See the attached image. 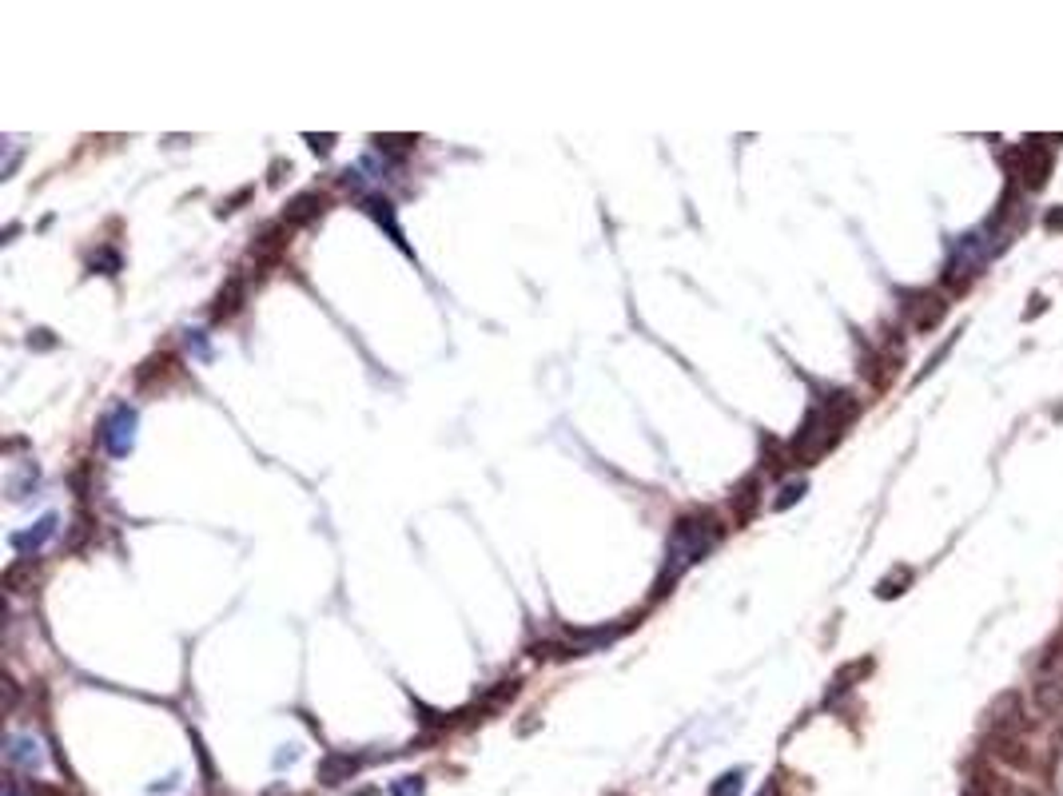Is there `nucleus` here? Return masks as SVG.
Wrapping results in <instances>:
<instances>
[{"instance_id":"1","label":"nucleus","mask_w":1063,"mask_h":796,"mask_svg":"<svg viewBox=\"0 0 1063 796\" xmlns=\"http://www.w3.org/2000/svg\"><path fill=\"white\" fill-rule=\"evenodd\" d=\"M717 538H721V526H717V518L709 510L685 513V518L674 526V542H669V558H674V566H666V573H661L657 593H666V581L674 586L677 573L685 566H694L697 558H705V553L717 546Z\"/></svg>"},{"instance_id":"2","label":"nucleus","mask_w":1063,"mask_h":796,"mask_svg":"<svg viewBox=\"0 0 1063 796\" xmlns=\"http://www.w3.org/2000/svg\"><path fill=\"white\" fill-rule=\"evenodd\" d=\"M908 303H905V315H908V322L916 331H932V327H940L944 322V315H948V299L940 295V291H908Z\"/></svg>"},{"instance_id":"3","label":"nucleus","mask_w":1063,"mask_h":796,"mask_svg":"<svg viewBox=\"0 0 1063 796\" xmlns=\"http://www.w3.org/2000/svg\"><path fill=\"white\" fill-rule=\"evenodd\" d=\"M132 430H136V410L132 407H116L112 415H108L104 430H100V438H104V446L120 458V455L132 450Z\"/></svg>"},{"instance_id":"4","label":"nucleus","mask_w":1063,"mask_h":796,"mask_svg":"<svg viewBox=\"0 0 1063 796\" xmlns=\"http://www.w3.org/2000/svg\"><path fill=\"white\" fill-rule=\"evenodd\" d=\"M1020 159H1024V168H1020L1016 176L1024 179L1028 191H1039L1048 184V176H1051V152L1048 148H1039V144H1024L1020 148Z\"/></svg>"},{"instance_id":"5","label":"nucleus","mask_w":1063,"mask_h":796,"mask_svg":"<svg viewBox=\"0 0 1063 796\" xmlns=\"http://www.w3.org/2000/svg\"><path fill=\"white\" fill-rule=\"evenodd\" d=\"M1031 705H1036L1044 717L1063 713V681L1059 677H1039L1036 685H1031Z\"/></svg>"},{"instance_id":"6","label":"nucleus","mask_w":1063,"mask_h":796,"mask_svg":"<svg viewBox=\"0 0 1063 796\" xmlns=\"http://www.w3.org/2000/svg\"><path fill=\"white\" fill-rule=\"evenodd\" d=\"M323 207H327V199H323V196H319V191H307V196L291 199V207H287L283 224H287V227L311 224V219H315V216H323Z\"/></svg>"},{"instance_id":"7","label":"nucleus","mask_w":1063,"mask_h":796,"mask_svg":"<svg viewBox=\"0 0 1063 796\" xmlns=\"http://www.w3.org/2000/svg\"><path fill=\"white\" fill-rule=\"evenodd\" d=\"M355 769H359V757H350V753H335V757H327L323 764H319V781L323 784H343V781L355 777Z\"/></svg>"},{"instance_id":"8","label":"nucleus","mask_w":1063,"mask_h":796,"mask_svg":"<svg viewBox=\"0 0 1063 796\" xmlns=\"http://www.w3.org/2000/svg\"><path fill=\"white\" fill-rule=\"evenodd\" d=\"M900 359H905L900 350H880V355H872L868 367H865V375H868L872 387H888L892 375H896V367H900Z\"/></svg>"},{"instance_id":"9","label":"nucleus","mask_w":1063,"mask_h":796,"mask_svg":"<svg viewBox=\"0 0 1063 796\" xmlns=\"http://www.w3.org/2000/svg\"><path fill=\"white\" fill-rule=\"evenodd\" d=\"M239 307H244V283H239V279H232V283H227L224 291H219V299H215V311H212V315H215V319H227V315H235Z\"/></svg>"},{"instance_id":"10","label":"nucleus","mask_w":1063,"mask_h":796,"mask_svg":"<svg viewBox=\"0 0 1063 796\" xmlns=\"http://www.w3.org/2000/svg\"><path fill=\"white\" fill-rule=\"evenodd\" d=\"M733 506H737V522H749V518H753V510H757V478H745V482H741Z\"/></svg>"},{"instance_id":"11","label":"nucleus","mask_w":1063,"mask_h":796,"mask_svg":"<svg viewBox=\"0 0 1063 796\" xmlns=\"http://www.w3.org/2000/svg\"><path fill=\"white\" fill-rule=\"evenodd\" d=\"M53 526H56V518H44V522H40V526H36L33 533H20V538H13V542H16L20 550H36L40 542H44L48 533H53Z\"/></svg>"},{"instance_id":"12","label":"nucleus","mask_w":1063,"mask_h":796,"mask_svg":"<svg viewBox=\"0 0 1063 796\" xmlns=\"http://www.w3.org/2000/svg\"><path fill=\"white\" fill-rule=\"evenodd\" d=\"M908 581H912V570H896V573H892V578H885V581H880V586H876V593H880V598H896V593H905V586H908Z\"/></svg>"},{"instance_id":"13","label":"nucleus","mask_w":1063,"mask_h":796,"mask_svg":"<svg viewBox=\"0 0 1063 796\" xmlns=\"http://www.w3.org/2000/svg\"><path fill=\"white\" fill-rule=\"evenodd\" d=\"M741 777H745L741 769L725 772V777H721V781L713 784V792H709V796H741Z\"/></svg>"},{"instance_id":"14","label":"nucleus","mask_w":1063,"mask_h":796,"mask_svg":"<svg viewBox=\"0 0 1063 796\" xmlns=\"http://www.w3.org/2000/svg\"><path fill=\"white\" fill-rule=\"evenodd\" d=\"M8 757L20 761V764H36V761H40V753H36V744H28V741L13 737V749H8Z\"/></svg>"},{"instance_id":"15","label":"nucleus","mask_w":1063,"mask_h":796,"mask_svg":"<svg viewBox=\"0 0 1063 796\" xmlns=\"http://www.w3.org/2000/svg\"><path fill=\"white\" fill-rule=\"evenodd\" d=\"M395 796H423V777H403L395 784Z\"/></svg>"},{"instance_id":"16","label":"nucleus","mask_w":1063,"mask_h":796,"mask_svg":"<svg viewBox=\"0 0 1063 796\" xmlns=\"http://www.w3.org/2000/svg\"><path fill=\"white\" fill-rule=\"evenodd\" d=\"M800 494H805V486H800V482H797V486H785V494H780V498H777V510L793 506V502L800 498Z\"/></svg>"},{"instance_id":"17","label":"nucleus","mask_w":1063,"mask_h":796,"mask_svg":"<svg viewBox=\"0 0 1063 796\" xmlns=\"http://www.w3.org/2000/svg\"><path fill=\"white\" fill-rule=\"evenodd\" d=\"M28 796H68V792H64V789H53V784L33 781V784H28Z\"/></svg>"},{"instance_id":"18","label":"nucleus","mask_w":1063,"mask_h":796,"mask_svg":"<svg viewBox=\"0 0 1063 796\" xmlns=\"http://www.w3.org/2000/svg\"><path fill=\"white\" fill-rule=\"evenodd\" d=\"M311 144H315V152H327V148L335 144V136H311Z\"/></svg>"},{"instance_id":"19","label":"nucleus","mask_w":1063,"mask_h":796,"mask_svg":"<svg viewBox=\"0 0 1063 796\" xmlns=\"http://www.w3.org/2000/svg\"><path fill=\"white\" fill-rule=\"evenodd\" d=\"M1048 227H1051V231H1063V211H1051V216H1048Z\"/></svg>"},{"instance_id":"20","label":"nucleus","mask_w":1063,"mask_h":796,"mask_svg":"<svg viewBox=\"0 0 1063 796\" xmlns=\"http://www.w3.org/2000/svg\"><path fill=\"white\" fill-rule=\"evenodd\" d=\"M757 796H780V781H769V784H765V789H761Z\"/></svg>"},{"instance_id":"21","label":"nucleus","mask_w":1063,"mask_h":796,"mask_svg":"<svg viewBox=\"0 0 1063 796\" xmlns=\"http://www.w3.org/2000/svg\"><path fill=\"white\" fill-rule=\"evenodd\" d=\"M1008 796H1036V792H1031V789H1011Z\"/></svg>"},{"instance_id":"22","label":"nucleus","mask_w":1063,"mask_h":796,"mask_svg":"<svg viewBox=\"0 0 1063 796\" xmlns=\"http://www.w3.org/2000/svg\"><path fill=\"white\" fill-rule=\"evenodd\" d=\"M1056 669H1059V681H1063V649H1059V657H1056Z\"/></svg>"}]
</instances>
